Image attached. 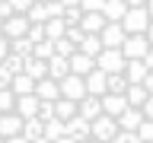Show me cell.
Here are the masks:
<instances>
[{
  "label": "cell",
  "mask_w": 153,
  "mask_h": 143,
  "mask_svg": "<svg viewBox=\"0 0 153 143\" xmlns=\"http://www.w3.org/2000/svg\"><path fill=\"white\" fill-rule=\"evenodd\" d=\"M147 26H150V16H147L143 7H128V10H124V16H121L124 35H143Z\"/></svg>",
  "instance_id": "1"
},
{
  "label": "cell",
  "mask_w": 153,
  "mask_h": 143,
  "mask_svg": "<svg viewBox=\"0 0 153 143\" xmlns=\"http://www.w3.org/2000/svg\"><path fill=\"white\" fill-rule=\"evenodd\" d=\"M93 60H96V70H102V73H121L124 70V54L118 48H102Z\"/></svg>",
  "instance_id": "2"
},
{
  "label": "cell",
  "mask_w": 153,
  "mask_h": 143,
  "mask_svg": "<svg viewBox=\"0 0 153 143\" xmlns=\"http://www.w3.org/2000/svg\"><path fill=\"white\" fill-rule=\"evenodd\" d=\"M115 133H118V121L108 118V114H99L89 121V137L96 143H105V140H115Z\"/></svg>",
  "instance_id": "3"
},
{
  "label": "cell",
  "mask_w": 153,
  "mask_h": 143,
  "mask_svg": "<svg viewBox=\"0 0 153 143\" xmlns=\"http://www.w3.org/2000/svg\"><path fill=\"white\" fill-rule=\"evenodd\" d=\"M118 51L124 54V60H140V57L150 51V41H147V35H124Z\"/></svg>",
  "instance_id": "4"
},
{
  "label": "cell",
  "mask_w": 153,
  "mask_h": 143,
  "mask_svg": "<svg viewBox=\"0 0 153 143\" xmlns=\"http://www.w3.org/2000/svg\"><path fill=\"white\" fill-rule=\"evenodd\" d=\"M57 89H61V99H70V102H80L86 95L83 76H74V73H67L64 80H57Z\"/></svg>",
  "instance_id": "5"
},
{
  "label": "cell",
  "mask_w": 153,
  "mask_h": 143,
  "mask_svg": "<svg viewBox=\"0 0 153 143\" xmlns=\"http://www.w3.org/2000/svg\"><path fill=\"white\" fill-rule=\"evenodd\" d=\"M29 32V19L26 13H13V16L3 19V38H22Z\"/></svg>",
  "instance_id": "6"
},
{
  "label": "cell",
  "mask_w": 153,
  "mask_h": 143,
  "mask_svg": "<svg viewBox=\"0 0 153 143\" xmlns=\"http://www.w3.org/2000/svg\"><path fill=\"white\" fill-rule=\"evenodd\" d=\"M64 133L70 137V140H89V121L86 118H80V114H74V118H67L64 121Z\"/></svg>",
  "instance_id": "7"
},
{
  "label": "cell",
  "mask_w": 153,
  "mask_h": 143,
  "mask_svg": "<svg viewBox=\"0 0 153 143\" xmlns=\"http://www.w3.org/2000/svg\"><path fill=\"white\" fill-rule=\"evenodd\" d=\"M99 41H102V48H118V45L124 41L121 22H105V26L99 29Z\"/></svg>",
  "instance_id": "8"
},
{
  "label": "cell",
  "mask_w": 153,
  "mask_h": 143,
  "mask_svg": "<svg viewBox=\"0 0 153 143\" xmlns=\"http://www.w3.org/2000/svg\"><path fill=\"white\" fill-rule=\"evenodd\" d=\"M35 99H42V102H54V99H61V89H57V80H51V76H45V80H35Z\"/></svg>",
  "instance_id": "9"
},
{
  "label": "cell",
  "mask_w": 153,
  "mask_h": 143,
  "mask_svg": "<svg viewBox=\"0 0 153 143\" xmlns=\"http://www.w3.org/2000/svg\"><path fill=\"white\" fill-rule=\"evenodd\" d=\"M67 67H70V73H74V76H86L96 67V60L89 54H83V51H74V54L67 57Z\"/></svg>",
  "instance_id": "10"
},
{
  "label": "cell",
  "mask_w": 153,
  "mask_h": 143,
  "mask_svg": "<svg viewBox=\"0 0 153 143\" xmlns=\"http://www.w3.org/2000/svg\"><path fill=\"white\" fill-rule=\"evenodd\" d=\"M99 102H102V114H108V118H118V114L128 108V99H124V95H115V92L99 95Z\"/></svg>",
  "instance_id": "11"
},
{
  "label": "cell",
  "mask_w": 153,
  "mask_h": 143,
  "mask_svg": "<svg viewBox=\"0 0 153 143\" xmlns=\"http://www.w3.org/2000/svg\"><path fill=\"white\" fill-rule=\"evenodd\" d=\"M76 114L86 118V121H93L102 114V102H99V95H83L80 102H76Z\"/></svg>",
  "instance_id": "12"
},
{
  "label": "cell",
  "mask_w": 153,
  "mask_h": 143,
  "mask_svg": "<svg viewBox=\"0 0 153 143\" xmlns=\"http://www.w3.org/2000/svg\"><path fill=\"white\" fill-rule=\"evenodd\" d=\"M19 130H22V118H19L16 111L0 114V140H7V137H19Z\"/></svg>",
  "instance_id": "13"
},
{
  "label": "cell",
  "mask_w": 153,
  "mask_h": 143,
  "mask_svg": "<svg viewBox=\"0 0 153 143\" xmlns=\"http://www.w3.org/2000/svg\"><path fill=\"white\" fill-rule=\"evenodd\" d=\"M83 86H86V95H105V73L93 67V70L83 76Z\"/></svg>",
  "instance_id": "14"
},
{
  "label": "cell",
  "mask_w": 153,
  "mask_h": 143,
  "mask_svg": "<svg viewBox=\"0 0 153 143\" xmlns=\"http://www.w3.org/2000/svg\"><path fill=\"white\" fill-rule=\"evenodd\" d=\"M13 111H16L19 118H35V111H38V99H35V92H29V95H16V105H13Z\"/></svg>",
  "instance_id": "15"
},
{
  "label": "cell",
  "mask_w": 153,
  "mask_h": 143,
  "mask_svg": "<svg viewBox=\"0 0 153 143\" xmlns=\"http://www.w3.org/2000/svg\"><path fill=\"white\" fill-rule=\"evenodd\" d=\"M115 121H118V130H137L140 121H143V114H140V108H124Z\"/></svg>",
  "instance_id": "16"
},
{
  "label": "cell",
  "mask_w": 153,
  "mask_h": 143,
  "mask_svg": "<svg viewBox=\"0 0 153 143\" xmlns=\"http://www.w3.org/2000/svg\"><path fill=\"white\" fill-rule=\"evenodd\" d=\"M124 80H128V83H143V76L150 73V70H147V67H143V60H124Z\"/></svg>",
  "instance_id": "17"
},
{
  "label": "cell",
  "mask_w": 153,
  "mask_h": 143,
  "mask_svg": "<svg viewBox=\"0 0 153 143\" xmlns=\"http://www.w3.org/2000/svg\"><path fill=\"white\" fill-rule=\"evenodd\" d=\"M124 10H128L124 0H105L102 3V16H105V22H121Z\"/></svg>",
  "instance_id": "18"
},
{
  "label": "cell",
  "mask_w": 153,
  "mask_h": 143,
  "mask_svg": "<svg viewBox=\"0 0 153 143\" xmlns=\"http://www.w3.org/2000/svg\"><path fill=\"white\" fill-rule=\"evenodd\" d=\"M45 64H48V76H51V80H64V76L70 73V67H67V57H61V54H51Z\"/></svg>",
  "instance_id": "19"
},
{
  "label": "cell",
  "mask_w": 153,
  "mask_h": 143,
  "mask_svg": "<svg viewBox=\"0 0 153 143\" xmlns=\"http://www.w3.org/2000/svg\"><path fill=\"white\" fill-rule=\"evenodd\" d=\"M22 73H29L32 80H45L48 76V64L38 57H22Z\"/></svg>",
  "instance_id": "20"
},
{
  "label": "cell",
  "mask_w": 153,
  "mask_h": 143,
  "mask_svg": "<svg viewBox=\"0 0 153 143\" xmlns=\"http://www.w3.org/2000/svg\"><path fill=\"white\" fill-rule=\"evenodd\" d=\"M105 26V16L102 13H83L80 16V29H83L86 35H99V29Z\"/></svg>",
  "instance_id": "21"
},
{
  "label": "cell",
  "mask_w": 153,
  "mask_h": 143,
  "mask_svg": "<svg viewBox=\"0 0 153 143\" xmlns=\"http://www.w3.org/2000/svg\"><path fill=\"white\" fill-rule=\"evenodd\" d=\"M42 127H45V121H38V118H22V130H19V137L22 140H38L42 137Z\"/></svg>",
  "instance_id": "22"
},
{
  "label": "cell",
  "mask_w": 153,
  "mask_h": 143,
  "mask_svg": "<svg viewBox=\"0 0 153 143\" xmlns=\"http://www.w3.org/2000/svg\"><path fill=\"white\" fill-rule=\"evenodd\" d=\"M32 89H35V80H32L29 73H16L13 83H10V92H13V95H29Z\"/></svg>",
  "instance_id": "23"
},
{
  "label": "cell",
  "mask_w": 153,
  "mask_h": 143,
  "mask_svg": "<svg viewBox=\"0 0 153 143\" xmlns=\"http://www.w3.org/2000/svg\"><path fill=\"white\" fill-rule=\"evenodd\" d=\"M124 99H128V108H140L143 99H147V89H143L140 83H128V89H124Z\"/></svg>",
  "instance_id": "24"
},
{
  "label": "cell",
  "mask_w": 153,
  "mask_h": 143,
  "mask_svg": "<svg viewBox=\"0 0 153 143\" xmlns=\"http://www.w3.org/2000/svg\"><path fill=\"white\" fill-rule=\"evenodd\" d=\"M42 29H45V38L48 41H57V38H64V19L61 16H54V19H45V22H42Z\"/></svg>",
  "instance_id": "25"
},
{
  "label": "cell",
  "mask_w": 153,
  "mask_h": 143,
  "mask_svg": "<svg viewBox=\"0 0 153 143\" xmlns=\"http://www.w3.org/2000/svg\"><path fill=\"white\" fill-rule=\"evenodd\" d=\"M124 89H128V80H124V73H105V92L124 95Z\"/></svg>",
  "instance_id": "26"
},
{
  "label": "cell",
  "mask_w": 153,
  "mask_h": 143,
  "mask_svg": "<svg viewBox=\"0 0 153 143\" xmlns=\"http://www.w3.org/2000/svg\"><path fill=\"white\" fill-rule=\"evenodd\" d=\"M76 114V102L70 99H54V118L57 121H67V118H74Z\"/></svg>",
  "instance_id": "27"
},
{
  "label": "cell",
  "mask_w": 153,
  "mask_h": 143,
  "mask_svg": "<svg viewBox=\"0 0 153 143\" xmlns=\"http://www.w3.org/2000/svg\"><path fill=\"white\" fill-rule=\"evenodd\" d=\"M42 137H45V140H51V143H54L57 137H64V121H57V118L45 121V127H42Z\"/></svg>",
  "instance_id": "28"
},
{
  "label": "cell",
  "mask_w": 153,
  "mask_h": 143,
  "mask_svg": "<svg viewBox=\"0 0 153 143\" xmlns=\"http://www.w3.org/2000/svg\"><path fill=\"white\" fill-rule=\"evenodd\" d=\"M76 51H83V54L96 57L99 51H102V41H99V35H83V41L76 45Z\"/></svg>",
  "instance_id": "29"
},
{
  "label": "cell",
  "mask_w": 153,
  "mask_h": 143,
  "mask_svg": "<svg viewBox=\"0 0 153 143\" xmlns=\"http://www.w3.org/2000/svg\"><path fill=\"white\" fill-rule=\"evenodd\" d=\"M10 54H19V57H32V41L26 35L22 38H10Z\"/></svg>",
  "instance_id": "30"
},
{
  "label": "cell",
  "mask_w": 153,
  "mask_h": 143,
  "mask_svg": "<svg viewBox=\"0 0 153 143\" xmlns=\"http://www.w3.org/2000/svg\"><path fill=\"white\" fill-rule=\"evenodd\" d=\"M51 54H54V41L42 38V41H35V45H32V57H38V60H48Z\"/></svg>",
  "instance_id": "31"
},
{
  "label": "cell",
  "mask_w": 153,
  "mask_h": 143,
  "mask_svg": "<svg viewBox=\"0 0 153 143\" xmlns=\"http://www.w3.org/2000/svg\"><path fill=\"white\" fill-rule=\"evenodd\" d=\"M26 19L32 22V26H42V22L48 19V13H45V3H32V7L26 10Z\"/></svg>",
  "instance_id": "32"
},
{
  "label": "cell",
  "mask_w": 153,
  "mask_h": 143,
  "mask_svg": "<svg viewBox=\"0 0 153 143\" xmlns=\"http://www.w3.org/2000/svg\"><path fill=\"white\" fill-rule=\"evenodd\" d=\"M80 16H83V10H80V7H64V13H61L64 26H80Z\"/></svg>",
  "instance_id": "33"
},
{
  "label": "cell",
  "mask_w": 153,
  "mask_h": 143,
  "mask_svg": "<svg viewBox=\"0 0 153 143\" xmlns=\"http://www.w3.org/2000/svg\"><path fill=\"white\" fill-rule=\"evenodd\" d=\"M13 105H16V95L10 92V89H0V114H10Z\"/></svg>",
  "instance_id": "34"
},
{
  "label": "cell",
  "mask_w": 153,
  "mask_h": 143,
  "mask_svg": "<svg viewBox=\"0 0 153 143\" xmlns=\"http://www.w3.org/2000/svg\"><path fill=\"white\" fill-rule=\"evenodd\" d=\"M35 118H38V121H51V118H54V102H42V99H38Z\"/></svg>",
  "instance_id": "35"
},
{
  "label": "cell",
  "mask_w": 153,
  "mask_h": 143,
  "mask_svg": "<svg viewBox=\"0 0 153 143\" xmlns=\"http://www.w3.org/2000/svg\"><path fill=\"white\" fill-rule=\"evenodd\" d=\"M74 51H76V45H74V41H67V38H57V41H54V54H61V57H70Z\"/></svg>",
  "instance_id": "36"
},
{
  "label": "cell",
  "mask_w": 153,
  "mask_h": 143,
  "mask_svg": "<svg viewBox=\"0 0 153 143\" xmlns=\"http://www.w3.org/2000/svg\"><path fill=\"white\" fill-rule=\"evenodd\" d=\"M134 133L140 137V143H153V121H140V127Z\"/></svg>",
  "instance_id": "37"
},
{
  "label": "cell",
  "mask_w": 153,
  "mask_h": 143,
  "mask_svg": "<svg viewBox=\"0 0 153 143\" xmlns=\"http://www.w3.org/2000/svg\"><path fill=\"white\" fill-rule=\"evenodd\" d=\"M3 64H7V70H10L13 76L22 73V57H19V54H7V57H3Z\"/></svg>",
  "instance_id": "38"
},
{
  "label": "cell",
  "mask_w": 153,
  "mask_h": 143,
  "mask_svg": "<svg viewBox=\"0 0 153 143\" xmlns=\"http://www.w3.org/2000/svg\"><path fill=\"white\" fill-rule=\"evenodd\" d=\"M83 35H86V32H83L80 26H67V29H64V38H67V41H74V45H80Z\"/></svg>",
  "instance_id": "39"
},
{
  "label": "cell",
  "mask_w": 153,
  "mask_h": 143,
  "mask_svg": "<svg viewBox=\"0 0 153 143\" xmlns=\"http://www.w3.org/2000/svg\"><path fill=\"white\" fill-rule=\"evenodd\" d=\"M102 3H105V0H80L76 7L83 10V13H102Z\"/></svg>",
  "instance_id": "40"
},
{
  "label": "cell",
  "mask_w": 153,
  "mask_h": 143,
  "mask_svg": "<svg viewBox=\"0 0 153 143\" xmlns=\"http://www.w3.org/2000/svg\"><path fill=\"white\" fill-rule=\"evenodd\" d=\"M112 143H140V137H137L134 130H118V133H115V140H112Z\"/></svg>",
  "instance_id": "41"
},
{
  "label": "cell",
  "mask_w": 153,
  "mask_h": 143,
  "mask_svg": "<svg viewBox=\"0 0 153 143\" xmlns=\"http://www.w3.org/2000/svg\"><path fill=\"white\" fill-rule=\"evenodd\" d=\"M26 38L32 41V45H35V41H42V38H45V29H42V26H32V22H29V32H26Z\"/></svg>",
  "instance_id": "42"
},
{
  "label": "cell",
  "mask_w": 153,
  "mask_h": 143,
  "mask_svg": "<svg viewBox=\"0 0 153 143\" xmlns=\"http://www.w3.org/2000/svg\"><path fill=\"white\" fill-rule=\"evenodd\" d=\"M140 114H143V121H153V95H147V99H143Z\"/></svg>",
  "instance_id": "43"
},
{
  "label": "cell",
  "mask_w": 153,
  "mask_h": 143,
  "mask_svg": "<svg viewBox=\"0 0 153 143\" xmlns=\"http://www.w3.org/2000/svg\"><path fill=\"white\" fill-rule=\"evenodd\" d=\"M10 83H13V73L7 70V64H0V89H10Z\"/></svg>",
  "instance_id": "44"
},
{
  "label": "cell",
  "mask_w": 153,
  "mask_h": 143,
  "mask_svg": "<svg viewBox=\"0 0 153 143\" xmlns=\"http://www.w3.org/2000/svg\"><path fill=\"white\" fill-rule=\"evenodd\" d=\"M35 0H10V7H13V13H26L29 7H32Z\"/></svg>",
  "instance_id": "45"
},
{
  "label": "cell",
  "mask_w": 153,
  "mask_h": 143,
  "mask_svg": "<svg viewBox=\"0 0 153 143\" xmlns=\"http://www.w3.org/2000/svg\"><path fill=\"white\" fill-rule=\"evenodd\" d=\"M13 16V7H10V0H0V19Z\"/></svg>",
  "instance_id": "46"
},
{
  "label": "cell",
  "mask_w": 153,
  "mask_h": 143,
  "mask_svg": "<svg viewBox=\"0 0 153 143\" xmlns=\"http://www.w3.org/2000/svg\"><path fill=\"white\" fill-rule=\"evenodd\" d=\"M7 54H10V38H0V64H3Z\"/></svg>",
  "instance_id": "47"
},
{
  "label": "cell",
  "mask_w": 153,
  "mask_h": 143,
  "mask_svg": "<svg viewBox=\"0 0 153 143\" xmlns=\"http://www.w3.org/2000/svg\"><path fill=\"white\" fill-rule=\"evenodd\" d=\"M140 60H143V67H147V70H150V73H153V48H150V51H147V54L140 57Z\"/></svg>",
  "instance_id": "48"
},
{
  "label": "cell",
  "mask_w": 153,
  "mask_h": 143,
  "mask_svg": "<svg viewBox=\"0 0 153 143\" xmlns=\"http://www.w3.org/2000/svg\"><path fill=\"white\" fill-rule=\"evenodd\" d=\"M143 89H147V95H153V73H147V76H143Z\"/></svg>",
  "instance_id": "49"
},
{
  "label": "cell",
  "mask_w": 153,
  "mask_h": 143,
  "mask_svg": "<svg viewBox=\"0 0 153 143\" xmlns=\"http://www.w3.org/2000/svg\"><path fill=\"white\" fill-rule=\"evenodd\" d=\"M143 35H147V41H150V48H153V19H150V26H147V32H143Z\"/></svg>",
  "instance_id": "50"
},
{
  "label": "cell",
  "mask_w": 153,
  "mask_h": 143,
  "mask_svg": "<svg viewBox=\"0 0 153 143\" xmlns=\"http://www.w3.org/2000/svg\"><path fill=\"white\" fill-rule=\"evenodd\" d=\"M143 10H147V16L153 19V0H147V3H143Z\"/></svg>",
  "instance_id": "51"
},
{
  "label": "cell",
  "mask_w": 153,
  "mask_h": 143,
  "mask_svg": "<svg viewBox=\"0 0 153 143\" xmlns=\"http://www.w3.org/2000/svg\"><path fill=\"white\" fill-rule=\"evenodd\" d=\"M124 3H128V7H143L147 0H124Z\"/></svg>",
  "instance_id": "52"
},
{
  "label": "cell",
  "mask_w": 153,
  "mask_h": 143,
  "mask_svg": "<svg viewBox=\"0 0 153 143\" xmlns=\"http://www.w3.org/2000/svg\"><path fill=\"white\" fill-rule=\"evenodd\" d=\"M3 143H26V140H22V137H7Z\"/></svg>",
  "instance_id": "53"
},
{
  "label": "cell",
  "mask_w": 153,
  "mask_h": 143,
  "mask_svg": "<svg viewBox=\"0 0 153 143\" xmlns=\"http://www.w3.org/2000/svg\"><path fill=\"white\" fill-rule=\"evenodd\" d=\"M54 143H76V140H70V137H67V133H64V137H57Z\"/></svg>",
  "instance_id": "54"
},
{
  "label": "cell",
  "mask_w": 153,
  "mask_h": 143,
  "mask_svg": "<svg viewBox=\"0 0 153 143\" xmlns=\"http://www.w3.org/2000/svg\"><path fill=\"white\" fill-rule=\"evenodd\" d=\"M61 3H64V7H76V3H80V0H61Z\"/></svg>",
  "instance_id": "55"
},
{
  "label": "cell",
  "mask_w": 153,
  "mask_h": 143,
  "mask_svg": "<svg viewBox=\"0 0 153 143\" xmlns=\"http://www.w3.org/2000/svg\"><path fill=\"white\" fill-rule=\"evenodd\" d=\"M29 143H51V140H45V137H38V140H29Z\"/></svg>",
  "instance_id": "56"
},
{
  "label": "cell",
  "mask_w": 153,
  "mask_h": 143,
  "mask_svg": "<svg viewBox=\"0 0 153 143\" xmlns=\"http://www.w3.org/2000/svg\"><path fill=\"white\" fill-rule=\"evenodd\" d=\"M0 38H3V19H0Z\"/></svg>",
  "instance_id": "57"
},
{
  "label": "cell",
  "mask_w": 153,
  "mask_h": 143,
  "mask_svg": "<svg viewBox=\"0 0 153 143\" xmlns=\"http://www.w3.org/2000/svg\"><path fill=\"white\" fill-rule=\"evenodd\" d=\"M80 143H96V140H93V137H89V140H80Z\"/></svg>",
  "instance_id": "58"
},
{
  "label": "cell",
  "mask_w": 153,
  "mask_h": 143,
  "mask_svg": "<svg viewBox=\"0 0 153 143\" xmlns=\"http://www.w3.org/2000/svg\"><path fill=\"white\" fill-rule=\"evenodd\" d=\"M35 3H48V0H35Z\"/></svg>",
  "instance_id": "59"
},
{
  "label": "cell",
  "mask_w": 153,
  "mask_h": 143,
  "mask_svg": "<svg viewBox=\"0 0 153 143\" xmlns=\"http://www.w3.org/2000/svg\"><path fill=\"white\" fill-rule=\"evenodd\" d=\"M105 143H112V140H105Z\"/></svg>",
  "instance_id": "60"
},
{
  "label": "cell",
  "mask_w": 153,
  "mask_h": 143,
  "mask_svg": "<svg viewBox=\"0 0 153 143\" xmlns=\"http://www.w3.org/2000/svg\"><path fill=\"white\" fill-rule=\"evenodd\" d=\"M0 143H3V140H0Z\"/></svg>",
  "instance_id": "61"
}]
</instances>
